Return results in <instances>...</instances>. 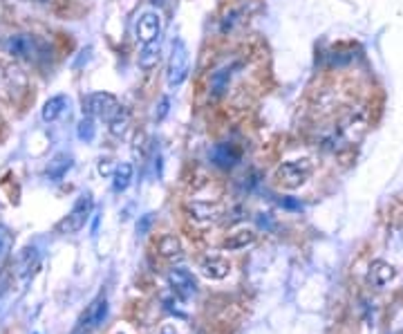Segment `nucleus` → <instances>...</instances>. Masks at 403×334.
<instances>
[{"label":"nucleus","mask_w":403,"mask_h":334,"mask_svg":"<svg viewBox=\"0 0 403 334\" xmlns=\"http://www.w3.org/2000/svg\"><path fill=\"white\" fill-rule=\"evenodd\" d=\"M314 175V161L309 157H298V159H287L276 168V184L287 189V191H296L300 186L307 184V180Z\"/></svg>","instance_id":"f257e3e1"},{"label":"nucleus","mask_w":403,"mask_h":334,"mask_svg":"<svg viewBox=\"0 0 403 334\" xmlns=\"http://www.w3.org/2000/svg\"><path fill=\"white\" fill-rule=\"evenodd\" d=\"M92 196L90 193H83L79 200H76V205L72 207V211L58 222V227L56 231L58 234H76V231H81L85 227V222L90 218V214H92Z\"/></svg>","instance_id":"f03ea898"},{"label":"nucleus","mask_w":403,"mask_h":334,"mask_svg":"<svg viewBox=\"0 0 403 334\" xmlns=\"http://www.w3.org/2000/svg\"><path fill=\"white\" fill-rule=\"evenodd\" d=\"M83 110L90 117L110 121L121 110V106H119V101H117L115 95H110V93H92V95H88L83 99Z\"/></svg>","instance_id":"7ed1b4c3"},{"label":"nucleus","mask_w":403,"mask_h":334,"mask_svg":"<svg viewBox=\"0 0 403 334\" xmlns=\"http://www.w3.org/2000/svg\"><path fill=\"white\" fill-rule=\"evenodd\" d=\"M108 317V299L104 294H99L90 305L85 308V312L81 315L76 328L72 334H92L101 323H104V319Z\"/></svg>","instance_id":"20e7f679"},{"label":"nucleus","mask_w":403,"mask_h":334,"mask_svg":"<svg viewBox=\"0 0 403 334\" xmlns=\"http://www.w3.org/2000/svg\"><path fill=\"white\" fill-rule=\"evenodd\" d=\"M188 67H190V56H188V49L184 45V40H177L173 45V54H170L168 61V86L170 88H177L186 81L188 77Z\"/></svg>","instance_id":"39448f33"},{"label":"nucleus","mask_w":403,"mask_h":334,"mask_svg":"<svg viewBox=\"0 0 403 334\" xmlns=\"http://www.w3.org/2000/svg\"><path fill=\"white\" fill-rule=\"evenodd\" d=\"M159 36H161V14L155 12V9H148L137 20V40L141 43V47H148L155 45Z\"/></svg>","instance_id":"423d86ee"},{"label":"nucleus","mask_w":403,"mask_h":334,"mask_svg":"<svg viewBox=\"0 0 403 334\" xmlns=\"http://www.w3.org/2000/svg\"><path fill=\"white\" fill-rule=\"evenodd\" d=\"M5 52L12 54L14 58H27L32 61L40 54V43L29 34H12L7 36V40L3 43Z\"/></svg>","instance_id":"0eeeda50"},{"label":"nucleus","mask_w":403,"mask_h":334,"mask_svg":"<svg viewBox=\"0 0 403 334\" xmlns=\"http://www.w3.org/2000/svg\"><path fill=\"white\" fill-rule=\"evenodd\" d=\"M168 283H170V287H173L175 294L181 296V299L195 296V292H197L195 276L190 274L188 269H184V267H173V269H170L168 271Z\"/></svg>","instance_id":"6e6552de"},{"label":"nucleus","mask_w":403,"mask_h":334,"mask_svg":"<svg viewBox=\"0 0 403 334\" xmlns=\"http://www.w3.org/2000/svg\"><path fill=\"white\" fill-rule=\"evenodd\" d=\"M231 271V262L222 256H204L199 260V274L208 280H222Z\"/></svg>","instance_id":"1a4fd4ad"},{"label":"nucleus","mask_w":403,"mask_h":334,"mask_svg":"<svg viewBox=\"0 0 403 334\" xmlns=\"http://www.w3.org/2000/svg\"><path fill=\"white\" fill-rule=\"evenodd\" d=\"M395 276H397V269L386 260H375L370 265V271H368L370 285L377 287V289H383L386 285H390V283L395 280Z\"/></svg>","instance_id":"9d476101"},{"label":"nucleus","mask_w":403,"mask_h":334,"mask_svg":"<svg viewBox=\"0 0 403 334\" xmlns=\"http://www.w3.org/2000/svg\"><path fill=\"white\" fill-rule=\"evenodd\" d=\"M186 214L195 222H215L222 214V209L217 205H211V202H188Z\"/></svg>","instance_id":"9b49d317"},{"label":"nucleus","mask_w":403,"mask_h":334,"mask_svg":"<svg viewBox=\"0 0 403 334\" xmlns=\"http://www.w3.org/2000/svg\"><path fill=\"white\" fill-rule=\"evenodd\" d=\"M256 240H258V234H256L254 229L242 227V229H236L233 234H229V236L224 238V242H222V247H224L227 251H238V249H247V247H251Z\"/></svg>","instance_id":"f8f14e48"},{"label":"nucleus","mask_w":403,"mask_h":334,"mask_svg":"<svg viewBox=\"0 0 403 334\" xmlns=\"http://www.w3.org/2000/svg\"><path fill=\"white\" fill-rule=\"evenodd\" d=\"M157 249H159V254L164 258H168V260H179L181 256H184V247H181V242L170 234L159 238Z\"/></svg>","instance_id":"ddd939ff"},{"label":"nucleus","mask_w":403,"mask_h":334,"mask_svg":"<svg viewBox=\"0 0 403 334\" xmlns=\"http://www.w3.org/2000/svg\"><path fill=\"white\" fill-rule=\"evenodd\" d=\"M36 262V247H25L23 251L18 254V260H16V269H18V276L27 278L32 274V267Z\"/></svg>","instance_id":"4468645a"},{"label":"nucleus","mask_w":403,"mask_h":334,"mask_svg":"<svg viewBox=\"0 0 403 334\" xmlns=\"http://www.w3.org/2000/svg\"><path fill=\"white\" fill-rule=\"evenodd\" d=\"M213 159H215V164L217 166H233L236 161L240 159V153L238 150H231V146L229 144H220L217 148H215V153H213Z\"/></svg>","instance_id":"2eb2a0df"},{"label":"nucleus","mask_w":403,"mask_h":334,"mask_svg":"<svg viewBox=\"0 0 403 334\" xmlns=\"http://www.w3.org/2000/svg\"><path fill=\"white\" fill-rule=\"evenodd\" d=\"M133 164H128V161H124V164H119L117 170H115V191H126L130 186V182H133Z\"/></svg>","instance_id":"dca6fc26"},{"label":"nucleus","mask_w":403,"mask_h":334,"mask_svg":"<svg viewBox=\"0 0 403 334\" xmlns=\"http://www.w3.org/2000/svg\"><path fill=\"white\" fill-rule=\"evenodd\" d=\"M65 106H67V99H65L63 95L52 97V99H49L47 104H45V108H43V119H45V121H54V119H58V115L63 113Z\"/></svg>","instance_id":"f3484780"},{"label":"nucleus","mask_w":403,"mask_h":334,"mask_svg":"<svg viewBox=\"0 0 403 334\" xmlns=\"http://www.w3.org/2000/svg\"><path fill=\"white\" fill-rule=\"evenodd\" d=\"M229 79H231L229 67H222L213 77H211V93H213V97H220L229 88Z\"/></svg>","instance_id":"a211bd4d"},{"label":"nucleus","mask_w":403,"mask_h":334,"mask_svg":"<svg viewBox=\"0 0 403 334\" xmlns=\"http://www.w3.org/2000/svg\"><path fill=\"white\" fill-rule=\"evenodd\" d=\"M157 61H159V47L157 45H148V47L141 49V54H139V67L141 70H150Z\"/></svg>","instance_id":"6ab92c4d"},{"label":"nucleus","mask_w":403,"mask_h":334,"mask_svg":"<svg viewBox=\"0 0 403 334\" xmlns=\"http://www.w3.org/2000/svg\"><path fill=\"white\" fill-rule=\"evenodd\" d=\"M126 124H128V113H126L124 108H121L119 113L113 119H110V130H113L115 135H121L126 130Z\"/></svg>","instance_id":"aec40b11"},{"label":"nucleus","mask_w":403,"mask_h":334,"mask_svg":"<svg viewBox=\"0 0 403 334\" xmlns=\"http://www.w3.org/2000/svg\"><path fill=\"white\" fill-rule=\"evenodd\" d=\"M79 137L81 139H85V141H90V139H92L94 137V121L92 119H83V121H81V124H79Z\"/></svg>","instance_id":"412c9836"},{"label":"nucleus","mask_w":403,"mask_h":334,"mask_svg":"<svg viewBox=\"0 0 403 334\" xmlns=\"http://www.w3.org/2000/svg\"><path fill=\"white\" fill-rule=\"evenodd\" d=\"M99 173H101V175H108V173H110V159H101V164H99Z\"/></svg>","instance_id":"4be33fe9"},{"label":"nucleus","mask_w":403,"mask_h":334,"mask_svg":"<svg viewBox=\"0 0 403 334\" xmlns=\"http://www.w3.org/2000/svg\"><path fill=\"white\" fill-rule=\"evenodd\" d=\"M159 334H179L175 326H170V323H166V326L159 328Z\"/></svg>","instance_id":"5701e85b"},{"label":"nucleus","mask_w":403,"mask_h":334,"mask_svg":"<svg viewBox=\"0 0 403 334\" xmlns=\"http://www.w3.org/2000/svg\"><path fill=\"white\" fill-rule=\"evenodd\" d=\"M117 334H126V332H117Z\"/></svg>","instance_id":"b1692460"}]
</instances>
